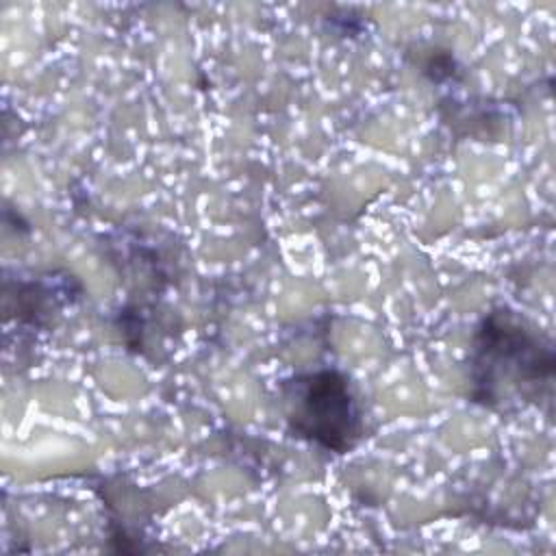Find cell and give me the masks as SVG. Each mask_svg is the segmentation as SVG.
Instances as JSON below:
<instances>
[{"label":"cell","instance_id":"1","mask_svg":"<svg viewBox=\"0 0 556 556\" xmlns=\"http://www.w3.org/2000/svg\"><path fill=\"white\" fill-rule=\"evenodd\" d=\"M471 397L489 408H515L549 397L554 348L508 308L489 313L471 343Z\"/></svg>","mask_w":556,"mask_h":556},{"label":"cell","instance_id":"2","mask_svg":"<svg viewBox=\"0 0 556 556\" xmlns=\"http://www.w3.org/2000/svg\"><path fill=\"white\" fill-rule=\"evenodd\" d=\"M291 432L328 452L343 454L363 437V413L350 380L337 369H319L285 382Z\"/></svg>","mask_w":556,"mask_h":556}]
</instances>
